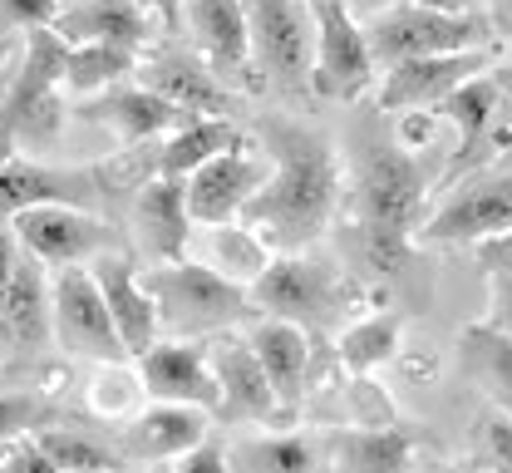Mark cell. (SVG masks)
<instances>
[{
  "instance_id": "cell-39",
  "label": "cell",
  "mask_w": 512,
  "mask_h": 473,
  "mask_svg": "<svg viewBox=\"0 0 512 473\" xmlns=\"http://www.w3.org/2000/svg\"><path fill=\"white\" fill-rule=\"evenodd\" d=\"M0 15H5V25L35 30V25H55L60 20V0H0Z\"/></svg>"
},
{
  "instance_id": "cell-29",
  "label": "cell",
  "mask_w": 512,
  "mask_h": 473,
  "mask_svg": "<svg viewBox=\"0 0 512 473\" xmlns=\"http://www.w3.org/2000/svg\"><path fill=\"white\" fill-rule=\"evenodd\" d=\"M458 370L468 385H478L493 409L512 414V336L493 321H478V326H463L458 336Z\"/></svg>"
},
{
  "instance_id": "cell-33",
  "label": "cell",
  "mask_w": 512,
  "mask_h": 473,
  "mask_svg": "<svg viewBox=\"0 0 512 473\" xmlns=\"http://www.w3.org/2000/svg\"><path fill=\"white\" fill-rule=\"evenodd\" d=\"M35 444H40V454L50 459V469H128L119 444H104L99 434L69 429L60 419L45 424V429H35Z\"/></svg>"
},
{
  "instance_id": "cell-41",
  "label": "cell",
  "mask_w": 512,
  "mask_h": 473,
  "mask_svg": "<svg viewBox=\"0 0 512 473\" xmlns=\"http://www.w3.org/2000/svg\"><path fill=\"white\" fill-rule=\"evenodd\" d=\"M478 262H483V271H503V276H512V227L498 232V237H483V242H478Z\"/></svg>"
},
{
  "instance_id": "cell-27",
  "label": "cell",
  "mask_w": 512,
  "mask_h": 473,
  "mask_svg": "<svg viewBox=\"0 0 512 473\" xmlns=\"http://www.w3.org/2000/svg\"><path fill=\"white\" fill-rule=\"evenodd\" d=\"M148 30H153V10H143L138 0H79V5L60 10V20H55V35H60L64 45L109 40V45L143 50L148 45Z\"/></svg>"
},
{
  "instance_id": "cell-16",
  "label": "cell",
  "mask_w": 512,
  "mask_h": 473,
  "mask_svg": "<svg viewBox=\"0 0 512 473\" xmlns=\"http://www.w3.org/2000/svg\"><path fill=\"white\" fill-rule=\"evenodd\" d=\"M271 173V153L266 148H247L232 143L222 153H212L207 163H197L188 173V212L192 222H237L242 207Z\"/></svg>"
},
{
  "instance_id": "cell-46",
  "label": "cell",
  "mask_w": 512,
  "mask_h": 473,
  "mask_svg": "<svg viewBox=\"0 0 512 473\" xmlns=\"http://www.w3.org/2000/svg\"><path fill=\"white\" fill-rule=\"evenodd\" d=\"M25 439V434H20ZM20 439H0V469H15V454H20Z\"/></svg>"
},
{
  "instance_id": "cell-5",
  "label": "cell",
  "mask_w": 512,
  "mask_h": 473,
  "mask_svg": "<svg viewBox=\"0 0 512 473\" xmlns=\"http://www.w3.org/2000/svg\"><path fill=\"white\" fill-rule=\"evenodd\" d=\"M45 271L50 267L15 237L10 217H0V375L45 365L55 345Z\"/></svg>"
},
{
  "instance_id": "cell-42",
  "label": "cell",
  "mask_w": 512,
  "mask_h": 473,
  "mask_svg": "<svg viewBox=\"0 0 512 473\" xmlns=\"http://www.w3.org/2000/svg\"><path fill=\"white\" fill-rule=\"evenodd\" d=\"M488 30L512 40V0H488Z\"/></svg>"
},
{
  "instance_id": "cell-14",
  "label": "cell",
  "mask_w": 512,
  "mask_h": 473,
  "mask_svg": "<svg viewBox=\"0 0 512 473\" xmlns=\"http://www.w3.org/2000/svg\"><path fill=\"white\" fill-rule=\"evenodd\" d=\"M207 360H212V375L222 390V400L212 409L217 424H291V409H281L252 340L217 331V340L207 345Z\"/></svg>"
},
{
  "instance_id": "cell-8",
  "label": "cell",
  "mask_w": 512,
  "mask_h": 473,
  "mask_svg": "<svg viewBox=\"0 0 512 473\" xmlns=\"http://www.w3.org/2000/svg\"><path fill=\"white\" fill-rule=\"evenodd\" d=\"M512 227V168H473L439 193V207L419 222V247H478Z\"/></svg>"
},
{
  "instance_id": "cell-45",
  "label": "cell",
  "mask_w": 512,
  "mask_h": 473,
  "mask_svg": "<svg viewBox=\"0 0 512 473\" xmlns=\"http://www.w3.org/2000/svg\"><path fill=\"white\" fill-rule=\"evenodd\" d=\"M389 5H399V0H350V10H355L360 20H370V15H380V10H389Z\"/></svg>"
},
{
  "instance_id": "cell-7",
  "label": "cell",
  "mask_w": 512,
  "mask_h": 473,
  "mask_svg": "<svg viewBox=\"0 0 512 473\" xmlns=\"http://www.w3.org/2000/svg\"><path fill=\"white\" fill-rule=\"evenodd\" d=\"M360 25H365V45H370L375 69H389L399 60H414V55H453V50H473V45L493 40L483 15L439 10V5H424V0H399V5H389Z\"/></svg>"
},
{
  "instance_id": "cell-22",
  "label": "cell",
  "mask_w": 512,
  "mask_h": 473,
  "mask_svg": "<svg viewBox=\"0 0 512 473\" xmlns=\"http://www.w3.org/2000/svg\"><path fill=\"white\" fill-rule=\"evenodd\" d=\"M207 429H212V409L183 405V400H153L124 424L119 449L128 464H168L188 444H197Z\"/></svg>"
},
{
  "instance_id": "cell-21",
  "label": "cell",
  "mask_w": 512,
  "mask_h": 473,
  "mask_svg": "<svg viewBox=\"0 0 512 473\" xmlns=\"http://www.w3.org/2000/svg\"><path fill=\"white\" fill-rule=\"evenodd\" d=\"M74 119L104 124L124 143H148V138H158V134H173L188 114L178 104H168L163 94H153L148 84H109L94 99H79L74 104Z\"/></svg>"
},
{
  "instance_id": "cell-26",
  "label": "cell",
  "mask_w": 512,
  "mask_h": 473,
  "mask_svg": "<svg viewBox=\"0 0 512 473\" xmlns=\"http://www.w3.org/2000/svg\"><path fill=\"white\" fill-rule=\"evenodd\" d=\"M419 439H429V434L409 429V424H355V429H335L325 439V459L350 473H399L414 464Z\"/></svg>"
},
{
  "instance_id": "cell-48",
  "label": "cell",
  "mask_w": 512,
  "mask_h": 473,
  "mask_svg": "<svg viewBox=\"0 0 512 473\" xmlns=\"http://www.w3.org/2000/svg\"><path fill=\"white\" fill-rule=\"evenodd\" d=\"M10 55H15V35H0V69H5Z\"/></svg>"
},
{
  "instance_id": "cell-34",
  "label": "cell",
  "mask_w": 512,
  "mask_h": 473,
  "mask_svg": "<svg viewBox=\"0 0 512 473\" xmlns=\"http://www.w3.org/2000/svg\"><path fill=\"white\" fill-rule=\"evenodd\" d=\"M335 350H340V365L350 370V375H370L375 365L384 360H394V350H399V316H360V321H350L340 340H335Z\"/></svg>"
},
{
  "instance_id": "cell-18",
  "label": "cell",
  "mask_w": 512,
  "mask_h": 473,
  "mask_svg": "<svg viewBox=\"0 0 512 473\" xmlns=\"http://www.w3.org/2000/svg\"><path fill=\"white\" fill-rule=\"evenodd\" d=\"M192 227L197 222L188 212V178L148 173L133 193V237L128 242L138 247V257H148L153 267L188 257Z\"/></svg>"
},
{
  "instance_id": "cell-43",
  "label": "cell",
  "mask_w": 512,
  "mask_h": 473,
  "mask_svg": "<svg viewBox=\"0 0 512 473\" xmlns=\"http://www.w3.org/2000/svg\"><path fill=\"white\" fill-rule=\"evenodd\" d=\"M493 79H498V89H503V114H508V124H512V50H508V60H503V65L493 60Z\"/></svg>"
},
{
  "instance_id": "cell-11",
  "label": "cell",
  "mask_w": 512,
  "mask_h": 473,
  "mask_svg": "<svg viewBox=\"0 0 512 473\" xmlns=\"http://www.w3.org/2000/svg\"><path fill=\"white\" fill-rule=\"evenodd\" d=\"M10 227H15V237H20L50 271L94 262L99 252L133 247L124 232H119L109 217H99L94 207H69V203L20 207V212H10Z\"/></svg>"
},
{
  "instance_id": "cell-40",
  "label": "cell",
  "mask_w": 512,
  "mask_h": 473,
  "mask_svg": "<svg viewBox=\"0 0 512 473\" xmlns=\"http://www.w3.org/2000/svg\"><path fill=\"white\" fill-rule=\"evenodd\" d=\"M488 321L512 336V276L503 271H488Z\"/></svg>"
},
{
  "instance_id": "cell-17",
  "label": "cell",
  "mask_w": 512,
  "mask_h": 473,
  "mask_svg": "<svg viewBox=\"0 0 512 473\" xmlns=\"http://www.w3.org/2000/svg\"><path fill=\"white\" fill-rule=\"evenodd\" d=\"M104 198V173L89 163H40V158H5L0 163V217L20 212V207H94Z\"/></svg>"
},
{
  "instance_id": "cell-28",
  "label": "cell",
  "mask_w": 512,
  "mask_h": 473,
  "mask_svg": "<svg viewBox=\"0 0 512 473\" xmlns=\"http://www.w3.org/2000/svg\"><path fill=\"white\" fill-rule=\"evenodd\" d=\"M188 257L207 262L212 271H222V276H232L242 286H252L256 276L271 267L276 252L266 247V237H256L252 227L237 217V222H197L192 227V242H188Z\"/></svg>"
},
{
  "instance_id": "cell-31",
  "label": "cell",
  "mask_w": 512,
  "mask_h": 473,
  "mask_svg": "<svg viewBox=\"0 0 512 473\" xmlns=\"http://www.w3.org/2000/svg\"><path fill=\"white\" fill-rule=\"evenodd\" d=\"M138 55L133 45H109V40H79L64 50V84L74 94H94V89H109L128 79L138 69Z\"/></svg>"
},
{
  "instance_id": "cell-12",
  "label": "cell",
  "mask_w": 512,
  "mask_h": 473,
  "mask_svg": "<svg viewBox=\"0 0 512 473\" xmlns=\"http://www.w3.org/2000/svg\"><path fill=\"white\" fill-rule=\"evenodd\" d=\"M316 15V69H311V94L355 104L375 89V60L365 45V25L350 10V0H306Z\"/></svg>"
},
{
  "instance_id": "cell-47",
  "label": "cell",
  "mask_w": 512,
  "mask_h": 473,
  "mask_svg": "<svg viewBox=\"0 0 512 473\" xmlns=\"http://www.w3.org/2000/svg\"><path fill=\"white\" fill-rule=\"evenodd\" d=\"M424 5H439V10H473V0H424Z\"/></svg>"
},
{
  "instance_id": "cell-37",
  "label": "cell",
  "mask_w": 512,
  "mask_h": 473,
  "mask_svg": "<svg viewBox=\"0 0 512 473\" xmlns=\"http://www.w3.org/2000/svg\"><path fill=\"white\" fill-rule=\"evenodd\" d=\"M478 444H483V459L493 469H512V414L488 409L483 424H478Z\"/></svg>"
},
{
  "instance_id": "cell-13",
  "label": "cell",
  "mask_w": 512,
  "mask_h": 473,
  "mask_svg": "<svg viewBox=\"0 0 512 473\" xmlns=\"http://www.w3.org/2000/svg\"><path fill=\"white\" fill-rule=\"evenodd\" d=\"M50 316H55V340H60L64 355H79V360H94V365L99 360H133L119 326H114V311H109L94 271L84 262L55 271Z\"/></svg>"
},
{
  "instance_id": "cell-32",
  "label": "cell",
  "mask_w": 512,
  "mask_h": 473,
  "mask_svg": "<svg viewBox=\"0 0 512 473\" xmlns=\"http://www.w3.org/2000/svg\"><path fill=\"white\" fill-rule=\"evenodd\" d=\"M325 459L311 434H266V439H242L227 449V469H256V473H306Z\"/></svg>"
},
{
  "instance_id": "cell-35",
  "label": "cell",
  "mask_w": 512,
  "mask_h": 473,
  "mask_svg": "<svg viewBox=\"0 0 512 473\" xmlns=\"http://www.w3.org/2000/svg\"><path fill=\"white\" fill-rule=\"evenodd\" d=\"M84 395H89V409L99 419H133L138 405L148 400L143 375L128 370V360H99V370H94V380H89Z\"/></svg>"
},
{
  "instance_id": "cell-10",
  "label": "cell",
  "mask_w": 512,
  "mask_h": 473,
  "mask_svg": "<svg viewBox=\"0 0 512 473\" xmlns=\"http://www.w3.org/2000/svg\"><path fill=\"white\" fill-rule=\"evenodd\" d=\"M252 30V60L286 94H311L316 69V15L306 0H242Z\"/></svg>"
},
{
  "instance_id": "cell-23",
  "label": "cell",
  "mask_w": 512,
  "mask_h": 473,
  "mask_svg": "<svg viewBox=\"0 0 512 473\" xmlns=\"http://www.w3.org/2000/svg\"><path fill=\"white\" fill-rule=\"evenodd\" d=\"M94 281H99V291H104V301H109V311H114V326H119V336H124L128 355L138 360L153 340L163 336V326H158V306H153V296H148V286H143V271L133 267V247H119V252H99L94 262Z\"/></svg>"
},
{
  "instance_id": "cell-44",
  "label": "cell",
  "mask_w": 512,
  "mask_h": 473,
  "mask_svg": "<svg viewBox=\"0 0 512 473\" xmlns=\"http://www.w3.org/2000/svg\"><path fill=\"white\" fill-rule=\"evenodd\" d=\"M138 5H143V10H153L168 30H178V10H183V0H138Z\"/></svg>"
},
{
  "instance_id": "cell-6",
  "label": "cell",
  "mask_w": 512,
  "mask_h": 473,
  "mask_svg": "<svg viewBox=\"0 0 512 473\" xmlns=\"http://www.w3.org/2000/svg\"><path fill=\"white\" fill-rule=\"evenodd\" d=\"M256 311L296 321L311 340H325L350 311V286L325 257L311 252H276L271 267L252 281Z\"/></svg>"
},
{
  "instance_id": "cell-19",
  "label": "cell",
  "mask_w": 512,
  "mask_h": 473,
  "mask_svg": "<svg viewBox=\"0 0 512 473\" xmlns=\"http://www.w3.org/2000/svg\"><path fill=\"white\" fill-rule=\"evenodd\" d=\"M138 375H143L148 400H183V405H202V409H217V400H222L202 340H183V336L153 340L138 355Z\"/></svg>"
},
{
  "instance_id": "cell-1",
  "label": "cell",
  "mask_w": 512,
  "mask_h": 473,
  "mask_svg": "<svg viewBox=\"0 0 512 473\" xmlns=\"http://www.w3.org/2000/svg\"><path fill=\"white\" fill-rule=\"evenodd\" d=\"M434 178L419 168V153L399 148L375 114L355 129V217L350 257L365 281L409 286L419 276V222L429 217Z\"/></svg>"
},
{
  "instance_id": "cell-2",
  "label": "cell",
  "mask_w": 512,
  "mask_h": 473,
  "mask_svg": "<svg viewBox=\"0 0 512 473\" xmlns=\"http://www.w3.org/2000/svg\"><path fill=\"white\" fill-rule=\"evenodd\" d=\"M256 138L271 153V173L247 198L242 222L256 237H266L271 252H306L335 222L340 188H345L335 138L286 114H261Z\"/></svg>"
},
{
  "instance_id": "cell-3",
  "label": "cell",
  "mask_w": 512,
  "mask_h": 473,
  "mask_svg": "<svg viewBox=\"0 0 512 473\" xmlns=\"http://www.w3.org/2000/svg\"><path fill=\"white\" fill-rule=\"evenodd\" d=\"M64 45L55 25H35L25 30V50L10 74H0V163L25 153H45L64 134V109L60 84H64Z\"/></svg>"
},
{
  "instance_id": "cell-25",
  "label": "cell",
  "mask_w": 512,
  "mask_h": 473,
  "mask_svg": "<svg viewBox=\"0 0 512 473\" xmlns=\"http://www.w3.org/2000/svg\"><path fill=\"white\" fill-rule=\"evenodd\" d=\"M247 340H252L256 360H261V370H266L281 409H296L301 395H306V385H311V360H316L311 350H316V340L306 336L296 321H281V316L256 321Z\"/></svg>"
},
{
  "instance_id": "cell-38",
  "label": "cell",
  "mask_w": 512,
  "mask_h": 473,
  "mask_svg": "<svg viewBox=\"0 0 512 473\" xmlns=\"http://www.w3.org/2000/svg\"><path fill=\"white\" fill-rule=\"evenodd\" d=\"M227 439H217V434H202L197 444H188L178 459H168V469H178V473H222L227 469Z\"/></svg>"
},
{
  "instance_id": "cell-36",
  "label": "cell",
  "mask_w": 512,
  "mask_h": 473,
  "mask_svg": "<svg viewBox=\"0 0 512 473\" xmlns=\"http://www.w3.org/2000/svg\"><path fill=\"white\" fill-rule=\"evenodd\" d=\"M55 419H64V414L45 390H5V395H0V439L35 434V429H45V424H55Z\"/></svg>"
},
{
  "instance_id": "cell-15",
  "label": "cell",
  "mask_w": 512,
  "mask_h": 473,
  "mask_svg": "<svg viewBox=\"0 0 512 473\" xmlns=\"http://www.w3.org/2000/svg\"><path fill=\"white\" fill-rule=\"evenodd\" d=\"M493 69V50L473 45V50H453V55H414L384 69L380 94H375V114H404V109H434L448 99L463 79Z\"/></svg>"
},
{
  "instance_id": "cell-24",
  "label": "cell",
  "mask_w": 512,
  "mask_h": 473,
  "mask_svg": "<svg viewBox=\"0 0 512 473\" xmlns=\"http://www.w3.org/2000/svg\"><path fill=\"white\" fill-rule=\"evenodd\" d=\"M183 25L192 50L222 79H242L252 69V30L242 0H183Z\"/></svg>"
},
{
  "instance_id": "cell-20",
  "label": "cell",
  "mask_w": 512,
  "mask_h": 473,
  "mask_svg": "<svg viewBox=\"0 0 512 473\" xmlns=\"http://www.w3.org/2000/svg\"><path fill=\"white\" fill-rule=\"evenodd\" d=\"M138 84H148L153 94H163L168 104H178L183 114H217V119H232L237 99L227 94L222 74L207 65L202 55L192 50H158V55H138Z\"/></svg>"
},
{
  "instance_id": "cell-4",
  "label": "cell",
  "mask_w": 512,
  "mask_h": 473,
  "mask_svg": "<svg viewBox=\"0 0 512 473\" xmlns=\"http://www.w3.org/2000/svg\"><path fill=\"white\" fill-rule=\"evenodd\" d=\"M143 286L158 306V326L168 336L183 340H207L217 331H237L256 321L252 286L212 271L197 257H178V262H158L153 271H143Z\"/></svg>"
},
{
  "instance_id": "cell-30",
  "label": "cell",
  "mask_w": 512,
  "mask_h": 473,
  "mask_svg": "<svg viewBox=\"0 0 512 473\" xmlns=\"http://www.w3.org/2000/svg\"><path fill=\"white\" fill-rule=\"evenodd\" d=\"M242 143V129L232 119H217V114H188L168 143L153 153V173H173V178H188L197 163H207L212 153Z\"/></svg>"
},
{
  "instance_id": "cell-9",
  "label": "cell",
  "mask_w": 512,
  "mask_h": 473,
  "mask_svg": "<svg viewBox=\"0 0 512 473\" xmlns=\"http://www.w3.org/2000/svg\"><path fill=\"white\" fill-rule=\"evenodd\" d=\"M434 109H439V119H448V124L458 129V143L448 148L444 168H439V178H434V193H444V188H453L463 173L493 163V158L508 148L512 124H508V114H503V89H498L493 69L463 79V84H458L448 99H439Z\"/></svg>"
}]
</instances>
